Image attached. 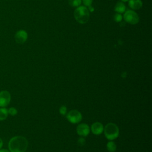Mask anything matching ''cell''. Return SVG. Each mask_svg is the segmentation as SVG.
I'll use <instances>...</instances> for the list:
<instances>
[{"instance_id": "obj_1", "label": "cell", "mask_w": 152, "mask_h": 152, "mask_svg": "<svg viewBox=\"0 0 152 152\" xmlns=\"http://www.w3.org/2000/svg\"><path fill=\"white\" fill-rule=\"evenodd\" d=\"M28 141L23 136L17 135L11 138L8 142L10 152H25L28 147Z\"/></svg>"}, {"instance_id": "obj_2", "label": "cell", "mask_w": 152, "mask_h": 152, "mask_svg": "<svg viewBox=\"0 0 152 152\" xmlns=\"http://www.w3.org/2000/svg\"><path fill=\"white\" fill-rule=\"evenodd\" d=\"M74 15L75 20L80 24L87 23L90 18L89 10L85 6H79L74 11Z\"/></svg>"}, {"instance_id": "obj_3", "label": "cell", "mask_w": 152, "mask_h": 152, "mask_svg": "<svg viewBox=\"0 0 152 152\" xmlns=\"http://www.w3.org/2000/svg\"><path fill=\"white\" fill-rule=\"evenodd\" d=\"M105 137L109 141L114 140L117 138L119 134L118 126L114 123H108L103 129Z\"/></svg>"}, {"instance_id": "obj_4", "label": "cell", "mask_w": 152, "mask_h": 152, "mask_svg": "<svg viewBox=\"0 0 152 152\" xmlns=\"http://www.w3.org/2000/svg\"><path fill=\"white\" fill-rule=\"evenodd\" d=\"M66 117L68 121L73 124L79 123L83 118L82 114L77 110H71L66 114Z\"/></svg>"}, {"instance_id": "obj_5", "label": "cell", "mask_w": 152, "mask_h": 152, "mask_svg": "<svg viewBox=\"0 0 152 152\" xmlns=\"http://www.w3.org/2000/svg\"><path fill=\"white\" fill-rule=\"evenodd\" d=\"M124 18L126 22L133 25L137 24L140 20L138 14L135 11L131 10H128L125 12Z\"/></svg>"}, {"instance_id": "obj_6", "label": "cell", "mask_w": 152, "mask_h": 152, "mask_svg": "<svg viewBox=\"0 0 152 152\" xmlns=\"http://www.w3.org/2000/svg\"><path fill=\"white\" fill-rule=\"evenodd\" d=\"M11 94L9 91L3 90L0 91V107L7 106L11 102Z\"/></svg>"}, {"instance_id": "obj_7", "label": "cell", "mask_w": 152, "mask_h": 152, "mask_svg": "<svg viewBox=\"0 0 152 152\" xmlns=\"http://www.w3.org/2000/svg\"><path fill=\"white\" fill-rule=\"evenodd\" d=\"M77 133L80 137H87L90 131L89 126L85 123H81L79 124L76 128Z\"/></svg>"}, {"instance_id": "obj_8", "label": "cell", "mask_w": 152, "mask_h": 152, "mask_svg": "<svg viewBox=\"0 0 152 152\" xmlns=\"http://www.w3.org/2000/svg\"><path fill=\"white\" fill-rule=\"evenodd\" d=\"M27 37H28L27 33L26 32V31L24 30H20L17 31L15 33V36H14L15 42L19 44H23L25 43L27 40Z\"/></svg>"}, {"instance_id": "obj_9", "label": "cell", "mask_w": 152, "mask_h": 152, "mask_svg": "<svg viewBox=\"0 0 152 152\" xmlns=\"http://www.w3.org/2000/svg\"><path fill=\"white\" fill-rule=\"evenodd\" d=\"M103 125L99 122H96L93 123L91 126V131L94 135L101 134L103 132Z\"/></svg>"}, {"instance_id": "obj_10", "label": "cell", "mask_w": 152, "mask_h": 152, "mask_svg": "<svg viewBox=\"0 0 152 152\" xmlns=\"http://www.w3.org/2000/svg\"><path fill=\"white\" fill-rule=\"evenodd\" d=\"M128 5L133 10H139L142 6V2L141 0H129Z\"/></svg>"}, {"instance_id": "obj_11", "label": "cell", "mask_w": 152, "mask_h": 152, "mask_svg": "<svg viewBox=\"0 0 152 152\" xmlns=\"http://www.w3.org/2000/svg\"><path fill=\"white\" fill-rule=\"evenodd\" d=\"M125 8H126L125 5L122 2H118L115 5L114 10L118 13L121 14L125 11Z\"/></svg>"}, {"instance_id": "obj_12", "label": "cell", "mask_w": 152, "mask_h": 152, "mask_svg": "<svg viewBox=\"0 0 152 152\" xmlns=\"http://www.w3.org/2000/svg\"><path fill=\"white\" fill-rule=\"evenodd\" d=\"M106 148L107 150H108V151L109 152H115L116 150V143L112 141H109V142H107V144H106Z\"/></svg>"}, {"instance_id": "obj_13", "label": "cell", "mask_w": 152, "mask_h": 152, "mask_svg": "<svg viewBox=\"0 0 152 152\" xmlns=\"http://www.w3.org/2000/svg\"><path fill=\"white\" fill-rule=\"evenodd\" d=\"M8 109L5 107L0 108V121H4L8 117Z\"/></svg>"}, {"instance_id": "obj_14", "label": "cell", "mask_w": 152, "mask_h": 152, "mask_svg": "<svg viewBox=\"0 0 152 152\" xmlns=\"http://www.w3.org/2000/svg\"><path fill=\"white\" fill-rule=\"evenodd\" d=\"M68 4L71 7H77L81 5V0H68Z\"/></svg>"}, {"instance_id": "obj_15", "label": "cell", "mask_w": 152, "mask_h": 152, "mask_svg": "<svg viewBox=\"0 0 152 152\" xmlns=\"http://www.w3.org/2000/svg\"><path fill=\"white\" fill-rule=\"evenodd\" d=\"M59 111V113H60L61 115H63V116L66 115V112H67V108H66V106H65V105H62V106L60 107Z\"/></svg>"}, {"instance_id": "obj_16", "label": "cell", "mask_w": 152, "mask_h": 152, "mask_svg": "<svg viewBox=\"0 0 152 152\" xmlns=\"http://www.w3.org/2000/svg\"><path fill=\"white\" fill-rule=\"evenodd\" d=\"M8 113L11 116H15L17 114V110L15 107H11L8 109Z\"/></svg>"}, {"instance_id": "obj_17", "label": "cell", "mask_w": 152, "mask_h": 152, "mask_svg": "<svg viewBox=\"0 0 152 152\" xmlns=\"http://www.w3.org/2000/svg\"><path fill=\"white\" fill-rule=\"evenodd\" d=\"M114 20L116 21V22H120L121 21V20H122V16L121 14H119V13H116L115 14L114 17Z\"/></svg>"}, {"instance_id": "obj_18", "label": "cell", "mask_w": 152, "mask_h": 152, "mask_svg": "<svg viewBox=\"0 0 152 152\" xmlns=\"http://www.w3.org/2000/svg\"><path fill=\"white\" fill-rule=\"evenodd\" d=\"M83 4L85 5V7H89L91 5V4L93 2V0H83Z\"/></svg>"}, {"instance_id": "obj_19", "label": "cell", "mask_w": 152, "mask_h": 152, "mask_svg": "<svg viewBox=\"0 0 152 152\" xmlns=\"http://www.w3.org/2000/svg\"><path fill=\"white\" fill-rule=\"evenodd\" d=\"M85 142H86L85 139H84V138H83V137L80 138L78 139V145H84V144H85Z\"/></svg>"}, {"instance_id": "obj_20", "label": "cell", "mask_w": 152, "mask_h": 152, "mask_svg": "<svg viewBox=\"0 0 152 152\" xmlns=\"http://www.w3.org/2000/svg\"><path fill=\"white\" fill-rule=\"evenodd\" d=\"M3 145V141L0 138V149H1V148L2 147Z\"/></svg>"}, {"instance_id": "obj_21", "label": "cell", "mask_w": 152, "mask_h": 152, "mask_svg": "<svg viewBox=\"0 0 152 152\" xmlns=\"http://www.w3.org/2000/svg\"><path fill=\"white\" fill-rule=\"evenodd\" d=\"M0 152H10V151L7 149H0Z\"/></svg>"}, {"instance_id": "obj_22", "label": "cell", "mask_w": 152, "mask_h": 152, "mask_svg": "<svg viewBox=\"0 0 152 152\" xmlns=\"http://www.w3.org/2000/svg\"><path fill=\"white\" fill-rule=\"evenodd\" d=\"M122 2H127V1H128L129 0H121Z\"/></svg>"}]
</instances>
